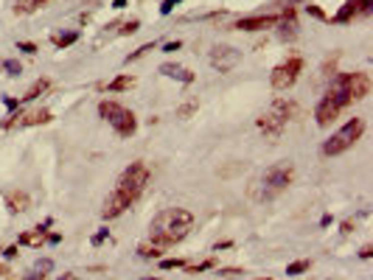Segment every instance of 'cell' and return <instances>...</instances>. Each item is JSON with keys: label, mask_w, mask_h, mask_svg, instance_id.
<instances>
[{"label": "cell", "mask_w": 373, "mask_h": 280, "mask_svg": "<svg viewBox=\"0 0 373 280\" xmlns=\"http://www.w3.org/2000/svg\"><path fill=\"white\" fill-rule=\"evenodd\" d=\"M191 227H194V213H191V210L166 208L152 218V224H149V238H152V244L166 250V246L180 244L191 232Z\"/></svg>", "instance_id": "obj_1"}, {"label": "cell", "mask_w": 373, "mask_h": 280, "mask_svg": "<svg viewBox=\"0 0 373 280\" xmlns=\"http://www.w3.org/2000/svg\"><path fill=\"white\" fill-rule=\"evenodd\" d=\"M292 176H295L292 162H278V166L267 168V171L258 176L253 196L258 199V202H269V199H275L278 194H283V190L292 185Z\"/></svg>", "instance_id": "obj_2"}, {"label": "cell", "mask_w": 373, "mask_h": 280, "mask_svg": "<svg viewBox=\"0 0 373 280\" xmlns=\"http://www.w3.org/2000/svg\"><path fill=\"white\" fill-rule=\"evenodd\" d=\"M146 185H149V168H146V162L138 160V162H129V168H124V174L115 182V194H121L132 204L146 190Z\"/></svg>", "instance_id": "obj_3"}, {"label": "cell", "mask_w": 373, "mask_h": 280, "mask_svg": "<svg viewBox=\"0 0 373 280\" xmlns=\"http://www.w3.org/2000/svg\"><path fill=\"white\" fill-rule=\"evenodd\" d=\"M292 112H295V104L292 101H283V98H278V101H272V106H269L264 115L258 118V129L267 138H278V134L286 129L289 118H292Z\"/></svg>", "instance_id": "obj_4"}, {"label": "cell", "mask_w": 373, "mask_h": 280, "mask_svg": "<svg viewBox=\"0 0 373 280\" xmlns=\"http://www.w3.org/2000/svg\"><path fill=\"white\" fill-rule=\"evenodd\" d=\"M362 132H365V120H362V118H351L348 124L342 126V129H337V132H334V134H331V138L323 143V154H328V157H337V154L348 152V148H351L353 143L362 138Z\"/></svg>", "instance_id": "obj_5"}, {"label": "cell", "mask_w": 373, "mask_h": 280, "mask_svg": "<svg viewBox=\"0 0 373 280\" xmlns=\"http://www.w3.org/2000/svg\"><path fill=\"white\" fill-rule=\"evenodd\" d=\"M99 115H101V118H104L110 126H113L121 138H132L135 129H138V120H135V115L127 110V106H121L118 101H101V104H99Z\"/></svg>", "instance_id": "obj_6"}, {"label": "cell", "mask_w": 373, "mask_h": 280, "mask_svg": "<svg viewBox=\"0 0 373 280\" xmlns=\"http://www.w3.org/2000/svg\"><path fill=\"white\" fill-rule=\"evenodd\" d=\"M300 73H303V59H300V56H289L286 62H281L278 68L272 70L269 82H272L275 90H289V87L297 82Z\"/></svg>", "instance_id": "obj_7"}, {"label": "cell", "mask_w": 373, "mask_h": 280, "mask_svg": "<svg viewBox=\"0 0 373 280\" xmlns=\"http://www.w3.org/2000/svg\"><path fill=\"white\" fill-rule=\"evenodd\" d=\"M239 62H241V50L230 48V45H219V48L211 50V64L219 73H230Z\"/></svg>", "instance_id": "obj_8"}, {"label": "cell", "mask_w": 373, "mask_h": 280, "mask_svg": "<svg viewBox=\"0 0 373 280\" xmlns=\"http://www.w3.org/2000/svg\"><path fill=\"white\" fill-rule=\"evenodd\" d=\"M54 118L48 110H40V112H29V115H9L6 120H3V126L6 129H12V126H37V124H48V120Z\"/></svg>", "instance_id": "obj_9"}, {"label": "cell", "mask_w": 373, "mask_h": 280, "mask_svg": "<svg viewBox=\"0 0 373 280\" xmlns=\"http://www.w3.org/2000/svg\"><path fill=\"white\" fill-rule=\"evenodd\" d=\"M278 22V14H261V17H241L233 28L239 31H264V28H272Z\"/></svg>", "instance_id": "obj_10"}, {"label": "cell", "mask_w": 373, "mask_h": 280, "mask_svg": "<svg viewBox=\"0 0 373 280\" xmlns=\"http://www.w3.org/2000/svg\"><path fill=\"white\" fill-rule=\"evenodd\" d=\"M348 76V92H351V101H362V98L370 92V78L367 73H345Z\"/></svg>", "instance_id": "obj_11"}, {"label": "cell", "mask_w": 373, "mask_h": 280, "mask_svg": "<svg viewBox=\"0 0 373 280\" xmlns=\"http://www.w3.org/2000/svg\"><path fill=\"white\" fill-rule=\"evenodd\" d=\"M127 208H129V202L121 194H115V190H113V194L107 196V202H104V218H118Z\"/></svg>", "instance_id": "obj_12"}, {"label": "cell", "mask_w": 373, "mask_h": 280, "mask_svg": "<svg viewBox=\"0 0 373 280\" xmlns=\"http://www.w3.org/2000/svg\"><path fill=\"white\" fill-rule=\"evenodd\" d=\"M29 204H31V199H29V194H26V190H9V194H6L9 213H26V210H29Z\"/></svg>", "instance_id": "obj_13"}, {"label": "cell", "mask_w": 373, "mask_h": 280, "mask_svg": "<svg viewBox=\"0 0 373 280\" xmlns=\"http://www.w3.org/2000/svg\"><path fill=\"white\" fill-rule=\"evenodd\" d=\"M278 22H281V40H295L297 36V22H295V8H286V12L278 17Z\"/></svg>", "instance_id": "obj_14"}, {"label": "cell", "mask_w": 373, "mask_h": 280, "mask_svg": "<svg viewBox=\"0 0 373 280\" xmlns=\"http://www.w3.org/2000/svg\"><path fill=\"white\" fill-rule=\"evenodd\" d=\"M160 73H163V76H169V78H177V82H183V84H191V82H194V73H191V70H185L183 64L166 62V64H160Z\"/></svg>", "instance_id": "obj_15"}, {"label": "cell", "mask_w": 373, "mask_h": 280, "mask_svg": "<svg viewBox=\"0 0 373 280\" xmlns=\"http://www.w3.org/2000/svg\"><path fill=\"white\" fill-rule=\"evenodd\" d=\"M359 14H362V0H348V3L334 14V22H351Z\"/></svg>", "instance_id": "obj_16"}, {"label": "cell", "mask_w": 373, "mask_h": 280, "mask_svg": "<svg viewBox=\"0 0 373 280\" xmlns=\"http://www.w3.org/2000/svg\"><path fill=\"white\" fill-rule=\"evenodd\" d=\"M48 224H51V222H45L43 227H34L31 232H23V236H20V244H34V246L43 244L45 238H48Z\"/></svg>", "instance_id": "obj_17"}, {"label": "cell", "mask_w": 373, "mask_h": 280, "mask_svg": "<svg viewBox=\"0 0 373 280\" xmlns=\"http://www.w3.org/2000/svg\"><path fill=\"white\" fill-rule=\"evenodd\" d=\"M43 3H45V0H17V3H15V12H17V14H34L37 8L43 6Z\"/></svg>", "instance_id": "obj_18"}, {"label": "cell", "mask_w": 373, "mask_h": 280, "mask_svg": "<svg viewBox=\"0 0 373 280\" xmlns=\"http://www.w3.org/2000/svg\"><path fill=\"white\" fill-rule=\"evenodd\" d=\"M45 90H48V78H40V82H34V84H31V87H29V92H26L23 98H26V101H34V98H40Z\"/></svg>", "instance_id": "obj_19"}, {"label": "cell", "mask_w": 373, "mask_h": 280, "mask_svg": "<svg viewBox=\"0 0 373 280\" xmlns=\"http://www.w3.org/2000/svg\"><path fill=\"white\" fill-rule=\"evenodd\" d=\"M132 84H135V78H132V76H118L115 82L107 84V90H110V92H121V90H129Z\"/></svg>", "instance_id": "obj_20"}, {"label": "cell", "mask_w": 373, "mask_h": 280, "mask_svg": "<svg viewBox=\"0 0 373 280\" xmlns=\"http://www.w3.org/2000/svg\"><path fill=\"white\" fill-rule=\"evenodd\" d=\"M76 40H79V34H76V31H65V34H57L51 42H54L57 48H68V45H73Z\"/></svg>", "instance_id": "obj_21"}, {"label": "cell", "mask_w": 373, "mask_h": 280, "mask_svg": "<svg viewBox=\"0 0 373 280\" xmlns=\"http://www.w3.org/2000/svg\"><path fill=\"white\" fill-rule=\"evenodd\" d=\"M138 255H141V258H160L163 246H157V244H141V246H138Z\"/></svg>", "instance_id": "obj_22"}, {"label": "cell", "mask_w": 373, "mask_h": 280, "mask_svg": "<svg viewBox=\"0 0 373 280\" xmlns=\"http://www.w3.org/2000/svg\"><path fill=\"white\" fill-rule=\"evenodd\" d=\"M51 269H54V260H51V258H43V260H37V264H34V274H40V278H45Z\"/></svg>", "instance_id": "obj_23"}, {"label": "cell", "mask_w": 373, "mask_h": 280, "mask_svg": "<svg viewBox=\"0 0 373 280\" xmlns=\"http://www.w3.org/2000/svg\"><path fill=\"white\" fill-rule=\"evenodd\" d=\"M309 260H295V264H289L286 266V274H300V272H306V269H309Z\"/></svg>", "instance_id": "obj_24"}, {"label": "cell", "mask_w": 373, "mask_h": 280, "mask_svg": "<svg viewBox=\"0 0 373 280\" xmlns=\"http://www.w3.org/2000/svg\"><path fill=\"white\" fill-rule=\"evenodd\" d=\"M3 70H6L9 76H17V73L23 70V64L17 62V59H6V62H3Z\"/></svg>", "instance_id": "obj_25"}, {"label": "cell", "mask_w": 373, "mask_h": 280, "mask_svg": "<svg viewBox=\"0 0 373 280\" xmlns=\"http://www.w3.org/2000/svg\"><path fill=\"white\" fill-rule=\"evenodd\" d=\"M141 28V20H127L124 26H121V34H135Z\"/></svg>", "instance_id": "obj_26"}, {"label": "cell", "mask_w": 373, "mask_h": 280, "mask_svg": "<svg viewBox=\"0 0 373 280\" xmlns=\"http://www.w3.org/2000/svg\"><path fill=\"white\" fill-rule=\"evenodd\" d=\"M152 48H155V42H149V45H143V48H138V50H135V54H129V59H127V62H135V59H141V56L146 54V50H152Z\"/></svg>", "instance_id": "obj_27"}, {"label": "cell", "mask_w": 373, "mask_h": 280, "mask_svg": "<svg viewBox=\"0 0 373 280\" xmlns=\"http://www.w3.org/2000/svg\"><path fill=\"white\" fill-rule=\"evenodd\" d=\"M160 266H163V269H177V266H185V260H180V258H166V260H160Z\"/></svg>", "instance_id": "obj_28"}, {"label": "cell", "mask_w": 373, "mask_h": 280, "mask_svg": "<svg viewBox=\"0 0 373 280\" xmlns=\"http://www.w3.org/2000/svg\"><path fill=\"white\" fill-rule=\"evenodd\" d=\"M197 101H191V104H185V106H180V112H177V115H180V118H188L191 112H197Z\"/></svg>", "instance_id": "obj_29"}, {"label": "cell", "mask_w": 373, "mask_h": 280, "mask_svg": "<svg viewBox=\"0 0 373 280\" xmlns=\"http://www.w3.org/2000/svg\"><path fill=\"white\" fill-rule=\"evenodd\" d=\"M177 3H183V0H163V6H160V14H171V8H174Z\"/></svg>", "instance_id": "obj_30"}, {"label": "cell", "mask_w": 373, "mask_h": 280, "mask_svg": "<svg viewBox=\"0 0 373 280\" xmlns=\"http://www.w3.org/2000/svg\"><path fill=\"white\" fill-rule=\"evenodd\" d=\"M17 50H26V54H37L34 42H17Z\"/></svg>", "instance_id": "obj_31"}, {"label": "cell", "mask_w": 373, "mask_h": 280, "mask_svg": "<svg viewBox=\"0 0 373 280\" xmlns=\"http://www.w3.org/2000/svg\"><path fill=\"white\" fill-rule=\"evenodd\" d=\"M205 269H213V260H205V264L194 266V269H191V274H197V272H205Z\"/></svg>", "instance_id": "obj_32"}, {"label": "cell", "mask_w": 373, "mask_h": 280, "mask_svg": "<svg viewBox=\"0 0 373 280\" xmlns=\"http://www.w3.org/2000/svg\"><path fill=\"white\" fill-rule=\"evenodd\" d=\"M306 8H309V14H314L317 20H325V14L320 12V8H317V6H311V3H309V6H306Z\"/></svg>", "instance_id": "obj_33"}, {"label": "cell", "mask_w": 373, "mask_h": 280, "mask_svg": "<svg viewBox=\"0 0 373 280\" xmlns=\"http://www.w3.org/2000/svg\"><path fill=\"white\" fill-rule=\"evenodd\" d=\"M104 238H107V230H99V232H96V236H93V244L99 246L101 241H104Z\"/></svg>", "instance_id": "obj_34"}, {"label": "cell", "mask_w": 373, "mask_h": 280, "mask_svg": "<svg viewBox=\"0 0 373 280\" xmlns=\"http://www.w3.org/2000/svg\"><path fill=\"white\" fill-rule=\"evenodd\" d=\"M359 255H362V258H370L373 250H370V246H362V252H359Z\"/></svg>", "instance_id": "obj_35"}, {"label": "cell", "mask_w": 373, "mask_h": 280, "mask_svg": "<svg viewBox=\"0 0 373 280\" xmlns=\"http://www.w3.org/2000/svg\"><path fill=\"white\" fill-rule=\"evenodd\" d=\"M15 255H17V244H15V246H9V250H6V258H15Z\"/></svg>", "instance_id": "obj_36"}, {"label": "cell", "mask_w": 373, "mask_h": 280, "mask_svg": "<svg viewBox=\"0 0 373 280\" xmlns=\"http://www.w3.org/2000/svg\"><path fill=\"white\" fill-rule=\"evenodd\" d=\"M9 274H12V272H9V266L0 264V278H9Z\"/></svg>", "instance_id": "obj_37"}, {"label": "cell", "mask_w": 373, "mask_h": 280, "mask_svg": "<svg viewBox=\"0 0 373 280\" xmlns=\"http://www.w3.org/2000/svg\"><path fill=\"white\" fill-rule=\"evenodd\" d=\"M127 6V0H113V8H124Z\"/></svg>", "instance_id": "obj_38"}, {"label": "cell", "mask_w": 373, "mask_h": 280, "mask_svg": "<svg viewBox=\"0 0 373 280\" xmlns=\"http://www.w3.org/2000/svg\"><path fill=\"white\" fill-rule=\"evenodd\" d=\"M258 280H269V278H258Z\"/></svg>", "instance_id": "obj_39"}]
</instances>
